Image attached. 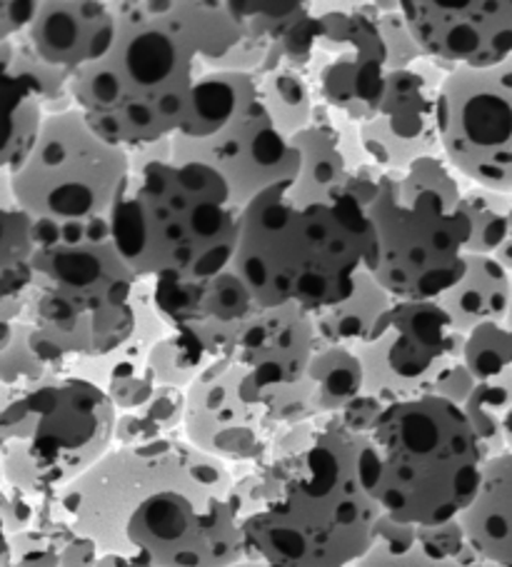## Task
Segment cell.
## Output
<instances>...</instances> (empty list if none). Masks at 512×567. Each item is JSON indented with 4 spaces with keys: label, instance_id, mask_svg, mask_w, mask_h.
I'll use <instances>...</instances> for the list:
<instances>
[{
    "label": "cell",
    "instance_id": "1",
    "mask_svg": "<svg viewBox=\"0 0 512 567\" xmlns=\"http://www.w3.org/2000/svg\"><path fill=\"white\" fill-rule=\"evenodd\" d=\"M235 471L185 437L115 447L65 493L58 517L103 555L153 567L248 560Z\"/></svg>",
    "mask_w": 512,
    "mask_h": 567
},
{
    "label": "cell",
    "instance_id": "2",
    "mask_svg": "<svg viewBox=\"0 0 512 567\" xmlns=\"http://www.w3.org/2000/svg\"><path fill=\"white\" fill-rule=\"evenodd\" d=\"M235 481L248 560L268 567L358 565L386 517L372 440L338 415L285 427L270 455Z\"/></svg>",
    "mask_w": 512,
    "mask_h": 567
},
{
    "label": "cell",
    "instance_id": "3",
    "mask_svg": "<svg viewBox=\"0 0 512 567\" xmlns=\"http://www.w3.org/2000/svg\"><path fill=\"white\" fill-rule=\"evenodd\" d=\"M117 35L71 83L73 103L107 143L145 151L181 135L205 73L245 41L233 0L113 3Z\"/></svg>",
    "mask_w": 512,
    "mask_h": 567
},
{
    "label": "cell",
    "instance_id": "4",
    "mask_svg": "<svg viewBox=\"0 0 512 567\" xmlns=\"http://www.w3.org/2000/svg\"><path fill=\"white\" fill-rule=\"evenodd\" d=\"M372 256L376 228L346 185L315 188L293 178L243 210L231 268L260 308L293 302L315 316L356 292Z\"/></svg>",
    "mask_w": 512,
    "mask_h": 567
},
{
    "label": "cell",
    "instance_id": "5",
    "mask_svg": "<svg viewBox=\"0 0 512 567\" xmlns=\"http://www.w3.org/2000/svg\"><path fill=\"white\" fill-rule=\"evenodd\" d=\"M240 215L218 171L178 158L165 141L133 151L111 230L137 280H205L233 266Z\"/></svg>",
    "mask_w": 512,
    "mask_h": 567
},
{
    "label": "cell",
    "instance_id": "6",
    "mask_svg": "<svg viewBox=\"0 0 512 567\" xmlns=\"http://www.w3.org/2000/svg\"><path fill=\"white\" fill-rule=\"evenodd\" d=\"M141 288L113 240L38 248L21 318L33 350L61 375L115 355L137 330Z\"/></svg>",
    "mask_w": 512,
    "mask_h": 567
},
{
    "label": "cell",
    "instance_id": "7",
    "mask_svg": "<svg viewBox=\"0 0 512 567\" xmlns=\"http://www.w3.org/2000/svg\"><path fill=\"white\" fill-rule=\"evenodd\" d=\"M376 501L402 525L458 520L480 493L488 455L460 405L430 395L386 408L370 433Z\"/></svg>",
    "mask_w": 512,
    "mask_h": 567
},
{
    "label": "cell",
    "instance_id": "8",
    "mask_svg": "<svg viewBox=\"0 0 512 567\" xmlns=\"http://www.w3.org/2000/svg\"><path fill=\"white\" fill-rule=\"evenodd\" d=\"M465 181L442 155L380 173L368 205L376 228L370 272L396 300H438L465 276L472 223Z\"/></svg>",
    "mask_w": 512,
    "mask_h": 567
},
{
    "label": "cell",
    "instance_id": "9",
    "mask_svg": "<svg viewBox=\"0 0 512 567\" xmlns=\"http://www.w3.org/2000/svg\"><path fill=\"white\" fill-rule=\"evenodd\" d=\"M117 408L81 375H55L3 398V483L38 497H58L115 450Z\"/></svg>",
    "mask_w": 512,
    "mask_h": 567
},
{
    "label": "cell",
    "instance_id": "10",
    "mask_svg": "<svg viewBox=\"0 0 512 567\" xmlns=\"http://www.w3.org/2000/svg\"><path fill=\"white\" fill-rule=\"evenodd\" d=\"M131 168L133 153L101 138L73 107L45 121L31 158L3 178L35 223L78 225L111 218Z\"/></svg>",
    "mask_w": 512,
    "mask_h": 567
},
{
    "label": "cell",
    "instance_id": "11",
    "mask_svg": "<svg viewBox=\"0 0 512 567\" xmlns=\"http://www.w3.org/2000/svg\"><path fill=\"white\" fill-rule=\"evenodd\" d=\"M372 8L313 13L283 43V65L298 71L315 97L356 125L378 111L388 83V51Z\"/></svg>",
    "mask_w": 512,
    "mask_h": 567
},
{
    "label": "cell",
    "instance_id": "12",
    "mask_svg": "<svg viewBox=\"0 0 512 567\" xmlns=\"http://www.w3.org/2000/svg\"><path fill=\"white\" fill-rule=\"evenodd\" d=\"M465 340L438 300H396L368 343L356 350L366 395L388 408L438 395L442 380L462 363Z\"/></svg>",
    "mask_w": 512,
    "mask_h": 567
},
{
    "label": "cell",
    "instance_id": "13",
    "mask_svg": "<svg viewBox=\"0 0 512 567\" xmlns=\"http://www.w3.org/2000/svg\"><path fill=\"white\" fill-rule=\"evenodd\" d=\"M442 158L462 181L512 193V58L448 73L440 93Z\"/></svg>",
    "mask_w": 512,
    "mask_h": 567
},
{
    "label": "cell",
    "instance_id": "14",
    "mask_svg": "<svg viewBox=\"0 0 512 567\" xmlns=\"http://www.w3.org/2000/svg\"><path fill=\"white\" fill-rule=\"evenodd\" d=\"M243 378L233 358H221L185 390V440L231 467L260 465L283 433L245 398Z\"/></svg>",
    "mask_w": 512,
    "mask_h": 567
},
{
    "label": "cell",
    "instance_id": "15",
    "mask_svg": "<svg viewBox=\"0 0 512 567\" xmlns=\"http://www.w3.org/2000/svg\"><path fill=\"white\" fill-rule=\"evenodd\" d=\"M448 73L430 58L400 73H388L378 111L358 125V143L382 173L442 155L440 93Z\"/></svg>",
    "mask_w": 512,
    "mask_h": 567
},
{
    "label": "cell",
    "instance_id": "16",
    "mask_svg": "<svg viewBox=\"0 0 512 567\" xmlns=\"http://www.w3.org/2000/svg\"><path fill=\"white\" fill-rule=\"evenodd\" d=\"M171 148L178 158L201 161L218 171L228 181L233 200L240 210L273 185L298 178L303 171L300 151L275 125L263 97L213 138L191 141L175 135Z\"/></svg>",
    "mask_w": 512,
    "mask_h": 567
},
{
    "label": "cell",
    "instance_id": "17",
    "mask_svg": "<svg viewBox=\"0 0 512 567\" xmlns=\"http://www.w3.org/2000/svg\"><path fill=\"white\" fill-rule=\"evenodd\" d=\"M420 51L446 73L485 71L512 58V0H402Z\"/></svg>",
    "mask_w": 512,
    "mask_h": 567
},
{
    "label": "cell",
    "instance_id": "18",
    "mask_svg": "<svg viewBox=\"0 0 512 567\" xmlns=\"http://www.w3.org/2000/svg\"><path fill=\"white\" fill-rule=\"evenodd\" d=\"M315 350L318 332L313 316L290 302L255 312L228 358L245 370V398L263 408L270 395L300 385L308 378Z\"/></svg>",
    "mask_w": 512,
    "mask_h": 567
},
{
    "label": "cell",
    "instance_id": "19",
    "mask_svg": "<svg viewBox=\"0 0 512 567\" xmlns=\"http://www.w3.org/2000/svg\"><path fill=\"white\" fill-rule=\"evenodd\" d=\"M117 35L113 3L95 0H43L23 41L43 63L65 73H81L111 53Z\"/></svg>",
    "mask_w": 512,
    "mask_h": 567
},
{
    "label": "cell",
    "instance_id": "20",
    "mask_svg": "<svg viewBox=\"0 0 512 567\" xmlns=\"http://www.w3.org/2000/svg\"><path fill=\"white\" fill-rule=\"evenodd\" d=\"M151 298L171 328L238 326L260 310L233 268L205 280H153Z\"/></svg>",
    "mask_w": 512,
    "mask_h": 567
},
{
    "label": "cell",
    "instance_id": "21",
    "mask_svg": "<svg viewBox=\"0 0 512 567\" xmlns=\"http://www.w3.org/2000/svg\"><path fill=\"white\" fill-rule=\"evenodd\" d=\"M356 567H498L470 545L460 520L436 527L382 517L372 550Z\"/></svg>",
    "mask_w": 512,
    "mask_h": 567
},
{
    "label": "cell",
    "instance_id": "22",
    "mask_svg": "<svg viewBox=\"0 0 512 567\" xmlns=\"http://www.w3.org/2000/svg\"><path fill=\"white\" fill-rule=\"evenodd\" d=\"M458 520L485 560L512 567V453L488 461L480 493Z\"/></svg>",
    "mask_w": 512,
    "mask_h": 567
},
{
    "label": "cell",
    "instance_id": "23",
    "mask_svg": "<svg viewBox=\"0 0 512 567\" xmlns=\"http://www.w3.org/2000/svg\"><path fill=\"white\" fill-rule=\"evenodd\" d=\"M438 306L448 312L462 336L490 322H508L512 308V272L492 256H470L465 276L455 288L438 298Z\"/></svg>",
    "mask_w": 512,
    "mask_h": 567
},
{
    "label": "cell",
    "instance_id": "24",
    "mask_svg": "<svg viewBox=\"0 0 512 567\" xmlns=\"http://www.w3.org/2000/svg\"><path fill=\"white\" fill-rule=\"evenodd\" d=\"M3 243H0V322L23 318L25 296L33 280V258L38 250L35 223L18 208L11 185L3 178Z\"/></svg>",
    "mask_w": 512,
    "mask_h": 567
},
{
    "label": "cell",
    "instance_id": "25",
    "mask_svg": "<svg viewBox=\"0 0 512 567\" xmlns=\"http://www.w3.org/2000/svg\"><path fill=\"white\" fill-rule=\"evenodd\" d=\"M260 101V81L253 73L211 71L195 91L188 123L181 131L183 138L205 141L223 133L228 125L248 113Z\"/></svg>",
    "mask_w": 512,
    "mask_h": 567
},
{
    "label": "cell",
    "instance_id": "26",
    "mask_svg": "<svg viewBox=\"0 0 512 567\" xmlns=\"http://www.w3.org/2000/svg\"><path fill=\"white\" fill-rule=\"evenodd\" d=\"M396 306V298L380 286L372 272H362L356 292L340 306L320 310L313 316L315 332L325 346H342L358 350L368 343L380 320Z\"/></svg>",
    "mask_w": 512,
    "mask_h": 567
},
{
    "label": "cell",
    "instance_id": "27",
    "mask_svg": "<svg viewBox=\"0 0 512 567\" xmlns=\"http://www.w3.org/2000/svg\"><path fill=\"white\" fill-rule=\"evenodd\" d=\"M308 380L318 417L340 415L342 410L366 393V373H362V363L356 350L325 346L320 340L308 370Z\"/></svg>",
    "mask_w": 512,
    "mask_h": 567
},
{
    "label": "cell",
    "instance_id": "28",
    "mask_svg": "<svg viewBox=\"0 0 512 567\" xmlns=\"http://www.w3.org/2000/svg\"><path fill=\"white\" fill-rule=\"evenodd\" d=\"M0 75H3V97L8 111V131L3 141V175H13L31 158L38 138H41L43 125L51 115H48L43 97L31 85L23 83L13 73Z\"/></svg>",
    "mask_w": 512,
    "mask_h": 567
},
{
    "label": "cell",
    "instance_id": "29",
    "mask_svg": "<svg viewBox=\"0 0 512 567\" xmlns=\"http://www.w3.org/2000/svg\"><path fill=\"white\" fill-rule=\"evenodd\" d=\"M185 390L157 388L141 410L117 415L115 447H135L157 440L185 437Z\"/></svg>",
    "mask_w": 512,
    "mask_h": 567
},
{
    "label": "cell",
    "instance_id": "30",
    "mask_svg": "<svg viewBox=\"0 0 512 567\" xmlns=\"http://www.w3.org/2000/svg\"><path fill=\"white\" fill-rule=\"evenodd\" d=\"M303 155L298 181L315 188H338L350 178V163L342 135L330 121L315 118L313 125L290 138Z\"/></svg>",
    "mask_w": 512,
    "mask_h": 567
},
{
    "label": "cell",
    "instance_id": "31",
    "mask_svg": "<svg viewBox=\"0 0 512 567\" xmlns=\"http://www.w3.org/2000/svg\"><path fill=\"white\" fill-rule=\"evenodd\" d=\"M260 81V97L273 121L278 128L293 138L300 131L315 123V93L308 85V81L293 71L288 65H280L278 71H270L265 75H258Z\"/></svg>",
    "mask_w": 512,
    "mask_h": 567
},
{
    "label": "cell",
    "instance_id": "32",
    "mask_svg": "<svg viewBox=\"0 0 512 567\" xmlns=\"http://www.w3.org/2000/svg\"><path fill=\"white\" fill-rule=\"evenodd\" d=\"M462 203L472 223L468 243L470 256H495L512 236V193H500L482 185L468 183Z\"/></svg>",
    "mask_w": 512,
    "mask_h": 567
},
{
    "label": "cell",
    "instance_id": "33",
    "mask_svg": "<svg viewBox=\"0 0 512 567\" xmlns=\"http://www.w3.org/2000/svg\"><path fill=\"white\" fill-rule=\"evenodd\" d=\"M211 363L215 360L205 353L193 332L183 328H167L147 355V368H151L155 383L178 390H188Z\"/></svg>",
    "mask_w": 512,
    "mask_h": 567
},
{
    "label": "cell",
    "instance_id": "34",
    "mask_svg": "<svg viewBox=\"0 0 512 567\" xmlns=\"http://www.w3.org/2000/svg\"><path fill=\"white\" fill-rule=\"evenodd\" d=\"M0 385L3 398L21 393L35 383L61 373L45 363L31 346V326L25 320L0 322Z\"/></svg>",
    "mask_w": 512,
    "mask_h": 567
},
{
    "label": "cell",
    "instance_id": "35",
    "mask_svg": "<svg viewBox=\"0 0 512 567\" xmlns=\"http://www.w3.org/2000/svg\"><path fill=\"white\" fill-rule=\"evenodd\" d=\"M73 535L63 520L28 533L3 535V567H61L63 550Z\"/></svg>",
    "mask_w": 512,
    "mask_h": 567
},
{
    "label": "cell",
    "instance_id": "36",
    "mask_svg": "<svg viewBox=\"0 0 512 567\" xmlns=\"http://www.w3.org/2000/svg\"><path fill=\"white\" fill-rule=\"evenodd\" d=\"M462 363L478 378V383L512 373V328L508 322H490L472 330L465 340Z\"/></svg>",
    "mask_w": 512,
    "mask_h": 567
},
{
    "label": "cell",
    "instance_id": "37",
    "mask_svg": "<svg viewBox=\"0 0 512 567\" xmlns=\"http://www.w3.org/2000/svg\"><path fill=\"white\" fill-rule=\"evenodd\" d=\"M378 28L388 51V73H400L426 61V53L412 35L410 25L400 13V3L392 11H378Z\"/></svg>",
    "mask_w": 512,
    "mask_h": 567
},
{
    "label": "cell",
    "instance_id": "38",
    "mask_svg": "<svg viewBox=\"0 0 512 567\" xmlns=\"http://www.w3.org/2000/svg\"><path fill=\"white\" fill-rule=\"evenodd\" d=\"M388 405H382L378 398L362 393L356 403H350L342 413L338 415V423L350 430L356 435H370L376 430L380 415L386 413Z\"/></svg>",
    "mask_w": 512,
    "mask_h": 567
},
{
    "label": "cell",
    "instance_id": "39",
    "mask_svg": "<svg viewBox=\"0 0 512 567\" xmlns=\"http://www.w3.org/2000/svg\"><path fill=\"white\" fill-rule=\"evenodd\" d=\"M38 0H6L0 3V41L21 38L35 18Z\"/></svg>",
    "mask_w": 512,
    "mask_h": 567
},
{
    "label": "cell",
    "instance_id": "40",
    "mask_svg": "<svg viewBox=\"0 0 512 567\" xmlns=\"http://www.w3.org/2000/svg\"><path fill=\"white\" fill-rule=\"evenodd\" d=\"M478 388V378L470 373L465 363H460L452 373L442 380L438 388V398H446L450 403H455L460 408H465V403L470 400V395L475 393Z\"/></svg>",
    "mask_w": 512,
    "mask_h": 567
},
{
    "label": "cell",
    "instance_id": "41",
    "mask_svg": "<svg viewBox=\"0 0 512 567\" xmlns=\"http://www.w3.org/2000/svg\"><path fill=\"white\" fill-rule=\"evenodd\" d=\"M101 557H103L101 547H98L91 537L73 535V540L68 543L63 550L61 567H98Z\"/></svg>",
    "mask_w": 512,
    "mask_h": 567
},
{
    "label": "cell",
    "instance_id": "42",
    "mask_svg": "<svg viewBox=\"0 0 512 567\" xmlns=\"http://www.w3.org/2000/svg\"><path fill=\"white\" fill-rule=\"evenodd\" d=\"M98 567H153V565L145 560H137V557H127V555H103Z\"/></svg>",
    "mask_w": 512,
    "mask_h": 567
},
{
    "label": "cell",
    "instance_id": "43",
    "mask_svg": "<svg viewBox=\"0 0 512 567\" xmlns=\"http://www.w3.org/2000/svg\"><path fill=\"white\" fill-rule=\"evenodd\" d=\"M492 258H495L508 272H512V236H510V240L505 243V246H502Z\"/></svg>",
    "mask_w": 512,
    "mask_h": 567
},
{
    "label": "cell",
    "instance_id": "44",
    "mask_svg": "<svg viewBox=\"0 0 512 567\" xmlns=\"http://www.w3.org/2000/svg\"><path fill=\"white\" fill-rule=\"evenodd\" d=\"M502 433H505V445H508V453H512V410L502 420Z\"/></svg>",
    "mask_w": 512,
    "mask_h": 567
},
{
    "label": "cell",
    "instance_id": "45",
    "mask_svg": "<svg viewBox=\"0 0 512 567\" xmlns=\"http://www.w3.org/2000/svg\"><path fill=\"white\" fill-rule=\"evenodd\" d=\"M233 567H268V565H260V563H255V560H243V563L233 565Z\"/></svg>",
    "mask_w": 512,
    "mask_h": 567
},
{
    "label": "cell",
    "instance_id": "46",
    "mask_svg": "<svg viewBox=\"0 0 512 567\" xmlns=\"http://www.w3.org/2000/svg\"><path fill=\"white\" fill-rule=\"evenodd\" d=\"M508 326L512 328V308H510V318H508Z\"/></svg>",
    "mask_w": 512,
    "mask_h": 567
},
{
    "label": "cell",
    "instance_id": "47",
    "mask_svg": "<svg viewBox=\"0 0 512 567\" xmlns=\"http://www.w3.org/2000/svg\"><path fill=\"white\" fill-rule=\"evenodd\" d=\"M346 567H356V565H346Z\"/></svg>",
    "mask_w": 512,
    "mask_h": 567
}]
</instances>
